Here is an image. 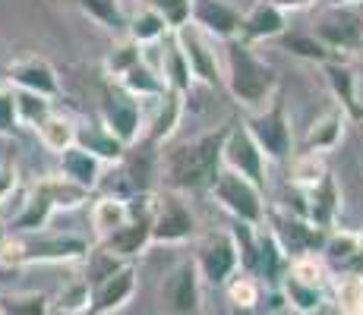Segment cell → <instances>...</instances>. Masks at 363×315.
<instances>
[{
  "label": "cell",
  "mask_w": 363,
  "mask_h": 315,
  "mask_svg": "<svg viewBox=\"0 0 363 315\" xmlns=\"http://www.w3.org/2000/svg\"><path fill=\"white\" fill-rule=\"evenodd\" d=\"M221 136H208L196 145L174 151L171 158V180L177 186H202L215 180V164H218Z\"/></svg>",
  "instance_id": "cell-1"
},
{
  "label": "cell",
  "mask_w": 363,
  "mask_h": 315,
  "mask_svg": "<svg viewBox=\"0 0 363 315\" xmlns=\"http://www.w3.org/2000/svg\"><path fill=\"white\" fill-rule=\"evenodd\" d=\"M86 252V243L76 236H51V240H32V243H4L0 262H54V258H76Z\"/></svg>",
  "instance_id": "cell-2"
},
{
  "label": "cell",
  "mask_w": 363,
  "mask_h": 315,
  "mask_svg": "<svg viewBox=\"0 0 363 315\" xmlns=\"http://www.w3.org/2000/svg\"><path fill=\"white\" fill-rule=\"evenodd\" d=\"M231 69H234V92L250 104L262 101L272 86L269 69H265L262 63H256L243 47H231Z\"/></svg>",
  "instance_id": "cell-3"
},
{
  "label": "cell",
  "mask_w": 363,
  "mask_h": 315,
  "mask_svg": "<svg viewBox=\"0 0 363 315\" xmlns=\"http://www.w3.org/2000/svg\"><path fill=\"white\" fill-rule=\"evenodd\" d=\"M6 79H10L13 86H19V92H32L41 98L57 95V76L38 57H26V60L10 63V67H6Z\"/></svg>",
  "instance_id": "cell-4"
},
{
  "label": "cell",
  "mask_w": 363,
  "mask_h": 315,
  "mask_svg": "<svg viewBox=\"0 0 363 315\" xmlns=\"http://www.w3.org/2000/svg\"><path fill=\"white\" fill-rule=\"evenodd\" d=\"M164 306L167 312L174 315H196V277H193V268L190 265H180V268H174V275L167 277L164 284Z\"/></svg>",
  "instance_id": "cell-5"
},
{
  "label": "cell",
  "mask_w": 363,
  "mask_h": 315,
  "mask_svg": "<svg viewBox=\"0 0 363 315\" xmlns=\"http://www.w3.org/2000/svg\"><path fill=\"white\" fill-rule=\"evenodd\" d=\"M218 195H221V202H228V205H231L237 214H243V218H250V221L259 218L256 193L243 183L240 177H234V173H225V177L218 180Z\"/></svg>",
  "instance_id": "cell-6"
},
{
  "label": "cell",
  "mask_w": 363,
  "mask_h": 315,
  "mask_svg": "<svg viewBox=\"0 0 363 315\" xmlns=\"http://www.w3.org/2000/svg\"><path fill=\"white\" fill-rule=\"evenodd\" d=\"M60 167H64V177L69 180V183H76L79 189L95 186V177H99V161H95V155L82 151L79 145H69V149L64 151Z\"/></svg>",
  "instance_id": "cell-7"
},
{
  "label": "cell",
  "mask_w": 363,
  "mask_h": 315,
  "mask_svg": "<svg viewBox=\"0 0 363 315\" xmlns=\"http://www.w3.org/2000/svg\"><path fill=\"white\" fill-rule=\"evenodd\" d=\"M130 290H133V271H117V275H111L104 284L95 287V312L117 309V306L130 297Z\"/></svg>",
  "instance_id": "cell-8"
},
{
  "label": "cell",
  "mask_w": 363,
  "mask_h": 315,
  "mask_svg": "<svg viewBox=\"0 0 363 315\" xmlns=\"http://www.w3.org/2000/svg\"><path fill=\"white\" fill-rule=\"evenodd\" d=\"M256 136H259V142L265 145V151H272L275 158H281L284 151H288V130H284L281 123V114H269V117H259V120L253 123Z\"/></svg>",
  "instance_id": "cell-9"
},
{
  "label": "cell",
  "mask_w": 363,
  "mask_h": 315,
  "mask_svg": "<svg viewBox=\"0 0 363 315\" xmlns=\"http://www.w3.org/2000/svg\"><path fill=\"white\" fill-rule=\"evenodd\" d=\"M104 117H108V126L121 139H130L133 130H136V108H133V101H127L123 95L108 98V104H104Z\"/></svg>",
  "instance_id": "cell-10"
},
{
  "label": "cell",
  "mask_w": 363,
  "mask_h": 315,
  "mask_svg": "<svg viewBox=\"0 0 363 315\" xmlns=\"http://www.w3.org/2000/svg\"><path fill=\"white\" fill-rule=\"evenodd\" d=\"M51 212H54V205L48 202V195H41L38 189H35L32 199L26 202L23 214L13 221V227H16V230H38V227H45V221H48V214H51Z\"/></svg>",
  "instance_id": "cell-11"
},
{
  "label": "cell",
  "mask_w": 363,
  "mask_h": 315,
  "mask_svg": "<svg viewBox=\"0 0 363 315\" xmlns=\"http://www.w3.org/2000/svg\"><path fill=\"white\" fill-rule=\"evenodd\" d=\"M38 136H41V142L48 145V149H54V151H64L69 149V142L76 139V132L69 130V123L67 120H57V117H45V120L38 123Z\"/></svg>",
  "instance_id": "cell-12"
},
{
  "label": "cell",
  "mask_w": 363,
  "mask_h": 315,
  "mask_svg": "<svg viewBox=\"0 0 363 315\" xmlns=\"http://www.w3.org/2000/svg\"><path fill=\"white\" fill-rule=\"evenodd\" d=\"M145 236H149V224L136 221V224H130V227H117L114 234H111L108 246L114 252H121V256H130V252H139V246L145 243Z\"/></svg>",
  "instance_id": "cell-13"
},
{
  "label": "cell",
  "mask_w": 363,
  "mask_h": 315,
  "mask_svg": "<svg viewBox=\"0 0 363 315\" xmlns=\"http://www.w3.org/2000/svg\"><path fill=\"white\" fill-rule=\"evenodd\" d=\"M196 13H199V19L208 25V29H215V32H234L237 29V16L228 6H221V4H215V0H199L196 4Z\"/></svg>",
  "instance_id": "cell-14"
},
{
  "label": "cell",
  "mask_w": 363,
  "mask_h": 315,
  "mask_svg": "<svg viewBox=\"0 0 363 315\" xmlns=\"http://www.w3.org/2000/svg\"><path fill=\"white\" fill-rule=\"evenodd\" d=\"M190 214L184 212L180 205H167L162 212V218H158V227H155V236H162V240H174V236H184L186 230H190Z\"/></svg>",
  "instance_id": "cell-15"
},
{
  "label": "cell",
  "mask_w": 363,
  "mask_h": 315,
  "mask_svg": "<svg viewBox=\"0 0 363 315\" xmlns=\"http://www.w3.org/2000/svg\"><path fill=\"white\" fill-rule=\"evenodd\" d=\"M231 161L247 173L250 180H259V155H256L253 142H250L243 132H237L234 142H231Z\"/></svg>",
  "instance_id": "cell-16"
},
{
  "label": "cell",
  "mask_w": 363,
  "mask_h": 315,
  "mask_svg": "<svg viewBox=\"0 0 363 315\" xmlns=\"http://www.w3.org/2000/svg\"><path fill=\"white\" fill-rule=\"evenodd\" d=\"M0 315H48V297L26 293V297L0 299Z\"/></svg>",
  "instance_id": "cell-17"
},
{
  "label": "cell",
  "mask_w": 363,
  "mask_h": 315,
  "mask_svg": "<svg viewBox=\"0 0 363 315\" xmlns=\"http://www.w3.org/2000/svg\"><path fill=\"white\" fill-rule=\"evenodd\" d=\"M231 265H234V249H231V243L218 240L212 249L206 252V271H208V277H212V281H225L228 271H231Z\"/></svg>",
  "instance_id": "cell-18"
},
{
  "label": "cell",
  "mask_w": 363,
  "mask_h": 315,
  "mask_svg": "<svg viewBox=\"0 0 363 315\" xmlns=\"http://www.w3.org/2000/svg\"><path fill=\"white\" fill-rule=\"evenodd\" d=\"M45 117H48V101L45 98L32 95V92H16V120H26V123L38 126Z\"/></svg>",
  "instance_id": "cell-19"
},
{
  "label": "cell",
  "mask_w": 363,
  "mask_h": 315,
  "mask_svg": "<svg viewBox=\"0 0 363 315\" xmlns=\"http://www.w3.org/2000/svg\"><path fill=\"white\" fill-rule=\"evenodd\" d=\"M323 35L329 41H335V45H354L357 41V19L354 16H341V19H325L323 23Z\"/></svg>",
  "instance_id": "cell-20"
},
{
  "label": "cell",
  "mask_w": 363,
  "mask_h": 315,
  "mask_svg": "<svg viewBox=\"0 0 363 315\" xmlns=\"http://www.w3.org/2000/svg\"><path fill=\"white\" fill-rule=\"evenodd\" d=\"M76 139H79V149L82 151H89V155H104V158H117L121 155V145L114 142V139H104V136H99V132H76Z\"/></svg>",
  "instance_id": "cell-21"
},
{
  "label": "cell",
  "mask_w": 363,
  "mask_h": 315,
  "mask_svg": "<svg viewBox=\"0 0 363 315\" xmlns=\"http://www.w3.org/2000/svg\"><path fill=\"white\" fill-rule=\"evenodd\" d=\"M121 218H123V208L117 205V202H111V199L99 202V208H95V214H92L95 227H99V230H108V234H114V230L121 227Z\"/></svg>",
  "instance_id": "cell-22"
},
{
  "label": "cell",
  "mask_w": 363,
  "mask_h": 315,
  "mask_svg": "<svg viewBox=\"0 0 363 315\" xmlns=\"http://www.w3.org/2000/svg\"><path fill=\"white\" fill-rule=\"evenodd\" d=\"M89 306V284L86 281H76L60 290V309L64 312H79Z\"/></svg>",
  "instance_id": "cell-23"
},
{
  "label": "cell",
  "mask_w": 363,
  "mask_h": 315,
  "mask_svg": "<svg viewBox=\"0 0 363 315\" xmlns=\"http://www.w3.org/2000/svg\"><path fill=\"white\" fill-rule=\"evenodd\" d=\"M16 123V92L0 88V136H13Z\"/></svg>",
  "instance_id": "cell-24"
},
{
  "label": "cell",
  "mask_w": 363,
  "mask_h": 315,
  "mask_svg": "<svg viewBox=\"0 0 363 315\" xmlns=\"http://www.w3.org/2000/svg\"><path fill=\"white\" fill-rule=\"evenodd\" d=\"M111 275H117V262L111 252H95L92 262H89V284H104Z\"/></svg>",
  "instance_id": "cell-25"
},
{
  "label": "cell",
  "mask_w": 363,
  "mask_h": 315,
  "mask_svg": "<svg viewBox=\"0 0 363 315\" xmlns=\"http://www.w3.org/2000/svg\"><path fill=\"white\" fill-rule=\"evenodd\" d=\"M278 29H281V16H278V10H272V6H265V10H259L250 19V32L253 35H272Z\"/></svg>",
  "instance_id": "cell-26"
},
{
  "label": "cell",
  "mask_w": 363,
  "mask_h": 315,
  "mask_svg": "<svg viewBox=\"0 0 363 315\" xmlns=\"http://www.w3.org/2000/svg\"><path fill=\"white\" fill-rule=\"evenodd\" d=\"M82 6H86V10L92 13L95 19H101V23L121 25V13H117V4H114V0H82Z\"/></svg>",
  "instance_id": "cell-27"
},
{
  "label": "cell",
  "mask_w": 363,
  "mask_h": 315,
  "mask_svg": "<svg viewBox=\"0 0 363 315\" xmlns=\"http://www.w3.org/2000/svg\"><path fill=\"white\" fill-rule=\"evenodd\" d=\"M19 186V177H16V167L13 164H0V202H6Z\"/></svg>",
  "instance_id": "cell-28"
},
{
  "label": "cell",
  "mask_w": 363,
  "mask_h": 315,
  "mask_svg": "<svg viewBox=\"0 0 363 315\" xmlns=\"http://www.w3.org/2000/svg\"><path fill=\"white\" fill-rule=\"evenodd\" d=\"M186 45H190V57L196 60V67H199V73L206 76L208 82L215 79V69H212V63H208V57H206V51H202V47L196 45V38H186Z\"/></svg>",
  "instance_id": "cell-29"
},
{
  "label": "cell",
  "mask_w": 363,
  "mask_h": 315,
  "mask_svg": "<svg viewBox=\"0 0 363 315\" xmlns=\"http://www.w3.org/2000/svg\"><path fill=\"white\" fill-rule=\"evenodd\" d=\"M133 32H136V38H152V35H158L162 32V19L158 16H139L136 19V25H133Z\"/></svg>",
  "instance_id": "cell-30"
},
{
  "label": "cell",
  "mask_w": 363,
  "mask_h": 315,
  "mask_svg": "<svg viewBox=\"0 0 363 315\" xmlns=\"http://www.w3.org/2000/svg\"><path fill=\"white\" fill-rule=\"evenodd\" d=\"M288 47H297V51L306 54V57H323V47L310 38H288Z\"/></svg>",
  "instance_id": "cell-31"
},
{
  "label": "cell",
  "mask_w": 363,
  "mask_h": 315,
  "mask_svg": "<svg viewBox=\"0 0 363 315\" xmlns=\"http://www.w3.org/2000/svg\"><path fill=\"white\" fill-rule=\"evenodd\" d=\"M155 4L162 6L167 16L174 19V23H180V19L186 16V4H184V0H155Z\"/></svg>",
  "instance_id": "cell-32"
},
{
  "label": "cell",
  "mask_w": 363,
  "mask_h": 315,
  "mask_svg": "<svg viewBox=\"0 0 363 315\" xmlns=\"http://www.w3.org/2000/svg\"><path fill=\"white\" fill-rule=\"evenodd\" d=\"M130 86H136V88H145V92H155V82L149 79V73L145 69H130Z\"/></svg>",
  "instance_id": "cell-33"
},
{
  "label": "cell",
  "mask_w": 363,
  "mask_h": 315,
  "mask_svg": "<svg viewBox=\"0 0 363 315\" xmlns=\"http://www.w3.org/2000/svg\"><path fill=\"white\" fill-rule=\"evenodd\" d=\"M174 76H177V82H180V86H186V73H184V60H180V57H174Z\"/></svg>",
  "instance_id": "cell-34"
},
{
  "label": "cell",
  "mask_w": 363,
  "mask_h": 315,
  "mask_svg": "<svg viewBox=\"0 0 363 315\" xmlns=\"http://www.w3.org/2000/svg\"><path fill=\"white\" fill-rule=\"evenodd\" d=\"M4 243H6V230H4V224H0V249H4Z\"/></svg>",
  "instance_id": "cell-35"
},
{
  "label": "cell",
  "mask_w": 363,
  "mask_h": 315,
  "mask_svg": "<svg viewBox=\"0 0 363 315\" xmlns=\"http://www.w3.org/2000/svg\"><path fill=\"white\" fill-rule=\"evenodd\" d=\"M284 4H303V0H284Z\"/></svg>",
  "instance_id": "cell-36"
}]
</instances>
